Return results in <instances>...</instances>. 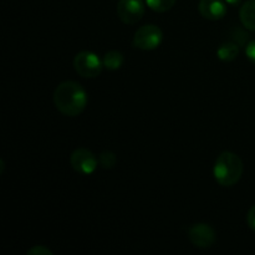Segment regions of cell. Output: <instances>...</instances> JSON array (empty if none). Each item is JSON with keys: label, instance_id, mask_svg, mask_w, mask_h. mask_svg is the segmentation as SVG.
Instances as JSON below:
<instances>
[{"label": "cell", "instance_id": "1", "mask_svg": "<svg viewBox=\"0 0 255 255\" xmlns=\"http://www.w3.org/2000/svg\"><path fill=\"white\" fill-rule=\"evenodd\" d=\"M54 104L65 116H77L86 107L87 94L79 82L64 81L55 90Z\"/></svg>", "mask_w": 255, "mask_h": 255}, {"label": "cell", "instance_id": "2", "mask_svg": "<svg viewBox=\"0 0 255 255\" xmlns=\"http://www.w3.org/2000/svg\"><path fill=\"white\" fill-rule=\"evenodd\" d=\"M243 162L233 152H223L214 163L213 174L217 183L222 187H233L243 176Z\"/></svg>", "mask_w": 255, "mask_h": 255}, {"label": "cell", "instance_id": "3", "mask_svg": "<svg viewBox=\"0 0 255 255\" xmlns=\"http://www.w3.org/2000/svg\"><path fill=\"white\" fill-rule=\"evenodd\" d=\"M163 40V32L156 25H144L139 27L133 36V46L144 51L157 49Z\"/></svg>", "mask_w": 255, "mask_h": 255}, {"label": "cell", "instance_id": "4", "mask_svg": "<svg viewBox=\"0 0 255 255\" xmlns=\"http://www.w3.org/2000/svg\"><path fill=\"white\" fill-rule=\"evenodd\" d=\"M74 67L82 77H97L102 72L104 62L91 51H81L74 59Z\"/></svg>", "mask_w": 255, "mask_h": 255}, {"label": "cell", "instance_id": "5", "mask_svg": "<svg viewBox=\"0 0 255 255\" xmlns=\"http://www.w3.org/2000/svg\"><path fill=\"white\" fill-rule=\"evenodd\" d=\"M70 163L77 173L89 176L96 171L99 166V158H96V156L90 149L77 148L72 152L70 157Z\"/></svg>", "mask_w": 255, "mask_h": 255}, {"label": "cell", "instance_id": "6", "mask_svg": "<svg viewBox=\"0 0 255 255\" xmlns=\"http://www.w3.org/2000/svg\"><path fill=\"white\" fill-rule=\"evenodd\" d=\"M117 15L125 24H137L144 15L143 0H120L117 4Z\"/></svg>", "mask_w": 255, "mask_h": 255}, {"label": "cell", "instance_id": "7", "mask_svg": "<svg viewBox=\"0 0 255 255\" xmlns=\"http://www.w3.org/2000/svg\"><path fill=\"white\" fill-rule=\"evenodd\" d=\"M188 238L197 248L207 249L211 248L216 242V232L209 224L198 223L189 228Z\"/></svg>", "mask_w": 255, "mask_h": 255}, {"label": "cell", "instance_id": "8", "mask_svg": "<svg viewBox=\"0 0 255 255\" xmlns=\"http://www.w3.org/2000/svg\"><path fill=\"white\" fill-rule=\"evenodd\" d=\"M198 11L204 19L216 21L226 16L227 6L223 0H201L198 4Z\"/></svg>", "mask_w": 255, "mask_h": 255}, {"label": "cell", "instance_id": "9", "mask_svg": "<svg viewBox=\"0 0 255 255\" xmlns=\"http://www.w3.org/2000/svg\"><path fill=\"white\" fill-rule=\"evenodd\" d=\"M239 17L246 29L255 31V0H247L239 10Z\"/></svg>", "mask_w": 255, "mask_h": 255}, {"label": "cell", "instance_id": "10", "mask_svg": "<svg viewBox=\"0 0 255 255\" xmlns=\"http://www.w3.org/2000/svg\"><path fill=\"white\" fill-rule=\"evenodd\" d=\"M239 55V46L233 41L224 42L223 45L218 47L217 50V56L218 59H221L222 61H233L237 59V56Z\"/></svg>", "mask_w": 255, "mask_h": 255}, {"label": "cell", "instance_id": "11", "mask_svg": "<svg viewBox=\"0 0 255 255\" xmlns=\"http://www.w3.org/2000/svg\"><path fill=\"white\" fill-rule=\"evenodd\" d=\"M102 62H104V67H106L107 70L115 71V70H119L124 65V55L120 51L112 50V51L106 52Z\"/></svg>", "mask_w": 255, "mask_h": 255}, {"label": "cell", "instance_id": "12", "mask_svg": "<svg viewBox=\"0 0 255 255\" xmlns=\"http://www.w3.org/2000/svg\"><path fill=\"white\" fill-rule=\"evenodd\" d=\"M153 11L166 12L174 6L177 0H144Z\"/></svg>", "mask_w": 255, "mask_h": 255}, {"label": "cell", "instance_id": "13", "mask_svg": "<svg viewBox=\"0 0 255 255\" xmlns=\"http://www.w3.org/2000/svg\"><path fill=\"white\" fill-rule=\"evenodd\" d=\"M117 157L114 152L111 151H104L99 156V164L104 169H111L116 166Z\"/></svg>", "mask_w": 255, "mask_h": 255}, {"label": "cell", "instance_id": "14", "mask_svg": "<svg viewBox=\"0 0 255 255\" xmlns=\"http://www.w3.org/2000/svg\"><path fill=\"white\" fill-rule=\"evenodd\" d=\"M231 36L232 41L236 42L239 47H246L247 44L249 42V35L247 34L243 29H241V27H233V29L231 30Z\"/></svg>", "mask_w": 255, "mask_h": 255}, {"label": "cell", "instance_id": "15", "mask_svg": "<svg viewBox=\"0 0 255 255\" xmlns=\"http://www.w3.org/2000/svg\"><path fill=\"white\" fill-rule=\"evenodd\" d=\"M27 254L29 255L30 254L31 255H51L52 252L42 246H35L34 248H31L30 251H27Z\"/></svg>", "mask_w": 255, "mask_h": 255}, {"label": "cell", "instance_id": "16", "mask_svg": "<svg viewBox=\"0 0 255 255\" xmlns=\"http://www.w3.org/2000/svg\"><path fill=\"white\" fill-rule=\"evenodd\" d=\"M246 55L253 64H255V40H252L247 44Z\"/></svg>", "mask_w": 255, "mask_h": 255}, {"label": "cell", "instance_id": "17", "mask_svg": "<svg viewBox=\"0 0 255 255\" xmlns=\"http://www.w3.org/2000/svg\"><path fill=\"white\" fill-rule=\"evenodd\" d=\"M247 223H248L249 228L253 232H255V206H253L249 209L248 216H247Z\"/></svg>", "mask_w": 255, "mask_h": 255}, {"label": "cell", "instance_id": "18", "mask_svg": "<svg viewBox=\"0 0 255 255\" xmlns=\"http://www.w3.org/2000/svg\"><path fill=\"white\" fill-rule=\"evenodd\" d=\"M224 1H226L227 4H229V5H234V6H236V5H238L239 2L242 1V0H224Z\"/></svg>", "mask_w": 255, "mask_h": 255}]
</instances>
